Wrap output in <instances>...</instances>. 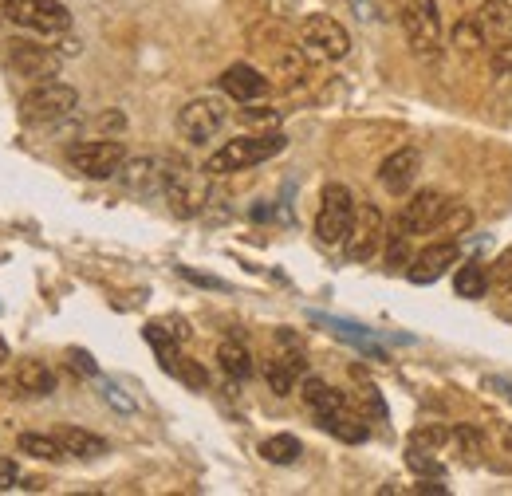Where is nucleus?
Returning a JSON list of instances; mask_svg holds the SVG:
<instances>
[{"instance_id":"nucleus-28","label":"nucleus","mask_w":512,"mask_h":496,"mask_svg":"<svg viewBox=\"0 0 512 496\" xmlns=\"http://www.w3.org/2000/svg\"><path fill=\"white\" fill-rule=\"evenodd\" d=\"M166 374H174L178 382H186L190 390H205L209 386V374H205V367L197 363V359H186V355H178L174 363H170V371Z\"/></svg>"},{"instance_id":"nucleus-3","label":"nucleus","mask_w":512,"mask_h":496,"mask_svg":"<svg viewBox=\"0 0 512 496\" xmlns=\"http://www.w3.org/2000/svg\"><path fill=\"white\" fill-rule=\"evenodd\" d=\"M75 107H79V91L75 87H67L60 79H44L20 99V119L28 126H56L71 119Z\"/></svg>"},{"instance_id":"nucleus-8","label":"nucleus","mask_w":512,"mask_h":496,"mask_svg":"<svg viewBox=\"0 0 512 496\" xmlns=\"http://www.w3.org/2000/svg\"><path fill=\"white\" fill-rule=\"evenodd\" d=\"M355 197L347 186H323V201H320V213H316V237L323 245H343L351 225H355Z\"/></svg>"},{"instance_id":"nucleus-20","label":"nucleus","mask_w":512,"mask_h":496,"mask_svg":"<svg viewBox=\"0 0 512 496\" xmlns=\"http://www.w3.org/2000/svg\"><path fill=\"white\" fill-rule=\"evenodd\" d=\"M304 402H308V410L323 418V414H335V410H343L347 406V398L335 390V386H327L323 378H304Z\"/></svg>"},{"instance_id":"nucleus-33","label":"nucleus","mask_w":512,"mask_h":496,"mask_svg":"<svg viewBox=\"0 0 512 496\" xmlns=\"http://www.w3.org/2000/svg\"><path fill=\"white\" fill-rule=\"evenodd\" d=\"M414 445H430V449H442L446 441H453V430H446V426H422V430H414V437H410Z\"/></svg>"},{"instance_id":"nucleus-35","label":"nucleus","mask_w":512,"mask_h":496,"mask_svg":"<svg viewBox=\"0 0 512 496\" xmlns=\"http://www.w3.org/2000/svg\"><path fill=\"white\" fill-rule=\"evenodd\" d=\"M453 441L465 449V457H469V461H481L485 445H481V434H477V430H453Z\"/></svg>"},{"instance_id":"nucleus-2","label":"nucleus","mask_w":512,"mask_h":496,"mask_svg":"<svg viewBox=\"0 0 512 496\" xmlns=\"http://www.w3.org/2000/svg\"><path fill=\"white\" fill-rule=\"evenodd\" d=\"M162 197L178 217H197L209 205L205 170H193L182 158H162Z\"/></svg>"},{"instance_id":"nucleus-13","label":"nucleus","mask_w":512,"mask_h":496,"mask_svg":"<svg viewBox=\"0 0 512 496\" xmlns=\"http://www.w3.org/2000/svg\"><path fill=\"white\" fill-rule=\"evenodd\" d=\"M457 256H461V248L457 241H438V245L422 248L414 260H410V268H406V276H410V284H434V280H442L449 268L457 264Z\"/></svg>"},{"instance_id":"nucleus-18","label":"nucleus","mask_w":512,"mask_h":496,"mask_svg":"<svg viewBox=\"0 0 512 496\" xmlns=\"http://www.w3.org/2000/svg\"><path fill=\"white\" fill-rule=\"evenodd\" d=\"M320 426L331 437L347 441V445H363L367 434H371V430H367V418H363V414H351L347 406H343V410H335V414H323Z\"/></svg>"},{"instance_id":"nucleus-16","label":"nucleus","mask_w":512,"mask_h":496,"mask_svg":"<svg viewBox=\"0 0 512 496\" xmlns=\"http://www.w3.org/2000/svg\"><path fill=\"white\" fill-rule=\"evenodd\" d=\"M119 178L130 193H162V158H130L123 162Z\"/></svg>"},{"instance_id":"nucleus-31","label":"nucleus","mask_w":512,"mask_h":496,"mask_svg":"<svg viewBox=\"0 0 512 496\" xmlns=\"http://www.w3.org/2000/svg\"><path fill=\"white\" fill-rule=\"evenodd\" d=\"M359 406H363V414H371V418L386 422V402H383V394H379L375 382H363V386H359Z\"/></svg>"},{"instance_id":"nucleus-30","label":"nucleus","mask_w":512,"mask_h":496,"mask_svg":"<svg viewBox=\"0 0 512 496\" xmlns=\"http://www.w3.org/2000/svg\"><path fill=\"white\" fill-rule=\"evenodd\" d=\"M489 71H493V79H497L501 87H512V40H505V44L493 48Z\"/></svg>"},{"instance_id":"nucleus-37","label":"nucleus","mask_w":512,"mask_h":496,"mask_svg":"<svg viewBox=\"0 0 512 496\" xmlns=\"http://www.w3.org/2000/svg\"><path fill=\"white\" fill-rule=\"evenodd\" d=\"M67 363H71V371L87 374V378H95V374H99V367H95V359H91L87 351H71V355H67Z\"/></svg>"},{"instance_id":"nucleus-32","label":"nucleus","mask_w":512,"mask_h":496,"mask_svg":"<svg viewBox=\"0 0 512 496\" xmlns=\"http://www.w3.org/2000/svg\"><path fill=\"white\" fill-rule=\"evenodd\" d=\"M406 241L410 237L390 233V241H386V268H410V245Z\"/></svg>"},{"instance_id":"nucleus-42","label":"nucleus","mask_w":512,"mask_h":496,"mask_svg":"<svg viewBox=\"0 0 512 496\" xmlns=\"http://www.w3.org/2000/svg\"><path fill=\"white\" fill-rule=\"evenodd\" d=\"M99 126H103V130H123L127 119H123L119 111H107V115H99Z\"/></svg>"},{"instance_id":"nucleus-22","label":"nucleus","mask_w":512,"mask_h":496,"mask_svg":"<svg viewBox=\"0 0 512 496\" xmlns=\"http://www.w3.org/2000/svg\"><path fill=\"white\" fill-rule=\"evenodd\" d=\"M449 44H453L457 56H477V52L489 44V36H485V28L477 24V16H469V20H457V24H453Z\"/></svg>"},{"instance_id":"nucleus-26","label":"nucleus","mask_w":512,"mask_h":496,"mask_svg":"<svg viewBox=\"0 0 512 496\" xmlns=\"http://www.w3.org/2000/svg\"><path fill=\"white\" fill-rule=\"evenodd\" d=\"M300 453H304V449H300V441L292 434H276V437H268V441H260V457L272 461V465H292Z\"/></svg>"},{"instance_id":"nucleus-27","label":"nucleus","mask_w":512,"mask_h":496,"mask_svg":"<svg viewBox=\"0 0 512 496\" xmlns=\"http://www.w3.org/2000/svg\"><path fill=\"white\" fill-rule=\"evenodd\" d=\"M264 378H268V386H272V394H280V398H288L292 390H296V378H300V371L292 367V363H284L280 355L264 367Z\"/></svg>"},{"instance_id":"nucleus-43","label":"nucleus","mask_w":512,"mask_h":496,"mask_svg":"<svg viewBox=\"0 0 512 496\" xmlns=\"http://www.w3.org/2000/svg\"><path fill=\"white\" fill-rule=\"evenodd\" d=\"M0 363H8V343L0 339Z\"/></svg>"},{"instance_id":"nucleus-9","label":"nucleus","mask_w":512,"mask_h":496,"mask_svg":"<svg viewBox=\"0 0 512 496\" xmlns=\"http://www.w3.org/2000/svg\"><path fill=\"white\" fill-rule=\"evenodd\" d=\"M4 16L20 28H32V32H44V36H60L71 28V12H67L60 0H0Z\"/></svg>"},{"instance_id":"nucleus-12","label":"nucleus","mask_w":512,"mask_h":496,"mask_svg":"<svg viewBox=\"0 0 512 496\" xmlns=\"http://www.w3.org/2000/svg\"><path fill=\"white\" fill-rule=\"evenodd\" d=\"M60 52H52L48 44H28V40H12L8 48V67L24 79H56L60 75Z\"/></svg>"},{"instance_id":"nucleus-17","label":"nucleus","mask_w":512,"mask_h":496,"mask_svg":"<svg viewBox=\"0 0 512 496\" xmlns=\"http://www.w3.org/2000/svg\"><path fill=\"white\" fill-rule=\"evenodd\" d=\"M12 382H16V390L20 394H52L56 390V374H52V367L48 363H40V359H20L16 363V371H12Z\"/></svg>"},{"instance_id":"nucleus-23","label":"nucleus","mask_w":512,"mask_h":496,"mask_svg":"<svg viewBox=\"0 0 512 496\" xmlns=\"http://www.w3.org/2000/svg\"><path fill=\"white\" fill-rule=\"evenodd\" d=\"M217 363H221V371L229 374V378H241V382L253 374V355H249V347L237 343V339H225V343L217 347Z\"/></svg>"},{"instance_id":"nucleus-24","label":"nucleus","mask_w":512,"mask_h":496,"mask_svg":"<svg viewBox=\"0 0 512 496\" xmlns=\"http://www.w3.org/2000/svg\"><path fill=\"white\" fill-rule=\"evenodd\" d=\"M20 453H28V457H36V461H52V465H60L67 457V449L60 445V437L56 434H20Z\"/></svg>"},{"instance_id":"nucleus-11","label":"nucleus","mask_w":512,"mask_h":496,"mask_svg":"<svg viewBox=\"0 0 512 496\" xmlns=\"http://www.w3.org/2000/svg\"><path fill=\"white\" fill-rule=\"evenodd\" d=\"M383 237H386L383 213H379L375 205H359V209H355V225H351V233H347V241H343L347 260H351V264H367V260L379 252Z\"/></svg>"},{"instance_id":"nucleus-25","label":"nucleus","mask_w":512,"mask_h":496,"mask_svg":"<svg viewBox=\"0 0 512 496\" xmlns=\"http://www.w3.org/2000/svg\"><path fill=\"white\" fill-rule=\"evenodd\" d=\"M453 288H457V296L461 300H481L485 292H489V272L481 268V264H461L457 268V276H453Z\"/></svg>"},{"instance_id":"nucleus-41","label":"nucleus","mask_w":512,"mask_h":496,"mask_svg":"<svg viewBox=\"0 0 512 496\" xmlns=\"http://www.w3.org/2000/svg\"><path fill=\"white\" fill-rule=\"evenodd\" d=\"M166 331H170L178 343H186V339H190V327H186V319H166Z\"/></svg>"},{"instance_id":"nucleus-6","label":"nucleus","mask_w":512,"mask_h":496,"mask_svg":"<svg viewBox=\"0 0 512 496\" xmlns=\"http://www.w3.org/2000/svg\"><path fill=\"white\" fill-rule=\"evenodd\" d=\"M67 162H71L83 178H91V182H107V178H115V174L123 170L127 150H123V142H107V138H95V142H71V146H67Z\"/></svg>"},{"instance_id":"nucleus-14","label":"nucleus","mask_w":512,"mask_h":496,"mask_svg":"<svg viewBox=\"0 0 512 496\" xmlns=\"http://www.w3.org/2000/svg\"><path fill=\"white\" fill-rule=\"evenodd\" d=\"M418 174H422V154H418L414 146L394 150L383 166H379V182H383V189L386 193H394V197L410 193V186L418 182Z\"/></svg>"},{"instance_id":"nucleus-21","label":"nucleus","mask_w":512,"mask_h":496,"mask_svg":"<svg viewBox=\"0 0 512 496\" xmlns=\"http://www.w3.org/2000/svg\"><path fill=\"white\" fill-rule=\"evenodd\" d=\"M477 24L485 28V36L512 40V4L509 0H485V4L477 8Z\"/></svg>"},{"instance_id":"nucleus-39","label":"nucleus","mask_w":512,"mask_h":496,"mask_svg":"<svg viewBox=\"0 0 512 496\" xmlns=\"http://www.w3.org/2000/svg\"><path fill=\"white\" fill-rule=\"evenodd\" d=\"M241 119H245V123H276V119H280V115H276V111H253V107H245V111H241Z\"/></svg>"},{"instance_id":"nucleus-7","label":"nucleus","mask_w":512,"mask_h":496,"mask_svg":"<svg viewBox=\"0 0 512 496\" xmlns=\"http://www.w3.org/2000/svg\"><path fill=\"white\" fill-rule=\"evenodd\" d=\"M300 48L312 60H343L351 52V36H347V28L335 16L316 12V16H308L300 24Z\"/></svg>"},{"instance_id":"nucleus-34","label":"nucleus","mask_w":512,"mask_h":496,"mask_svg":"<svg viewBox=\"0 0 512 496\" xmlns=\"http://www.w3.org/2000/svg\"><path fill=\"white\" fill-rule=\"evenodd\" d=\"M489 284L501 288V292H509L512 288V248L505 252V256H497V264H493V272H489Z\"/></svg>"},{"instance_id":"nucleus-10","label":"nucleus","mask_w":512,"mask_h":496,"mask_svg":"<svg viewBox=\"0 0 512 496\" xmlns=\"http://www.w3.org/2000/svg\"><path fill=\"white\" fill-rule=\"evenodd\" d=\"M225 119H229L225 99H221V95H201V99H190V103L178 111V130H182L186 142L201 146V142H209V138L225 126Z\"/></svg>"},{"instance_id":"nucleus-40","label":"nucleus","mask_w":512,"mask_h":496,"mask_svg":"<svg viewBox=\"0 0 512 496\" xmlns=\"http://www.w3.org/2000/svg\"><path fill=\"white\" fill-rule=\"evenodd\" d=\"M182 276L193 280V284H201V288H225L221 280H213V276H201V272H193V268H182Z\"/></svg>"},{"instance_id":"nucleus-29","label":"nucleus","mask_w":512,"mask_h":496,"mask_svg":"<svg viewBox=\"0 0 512 496\" xmlns=\"http://www.w3.org/2000/svg\"><path fill=\"white\" fill-rule=\"evenodd\" d=\"M406 465L418 473V477H442L446 473V465L438 461V457H426V449H418V445H410V453H406Z\"/></svg>"},{"instance_id":"nucleus-5","label":"nucleus","mask_w":512,"mask_h":496,"mask_svg":"<svg viewBox=\"0 0 512 496\" xmlns=\"http://www.w3.org/2000/svg\"><path fill=\"white\" fill-rule=\"evenodd\" d=\"M402 32L406 44L418 60H438L442 56V20H438V4L434 0H418L402 12Z\"/></svg>"},{"instance_id":"nucleus-15","label":"nucleus","mask_w":512,"mask_h":496,"mask_svg":"<svg viewBox=\"0 0 512 496\" xmlns=\"http://www.w3.org/2000/svg\"><path fill=\"white\" fill-rule=\"evenodd\" d=\"M221 95L233 103H256L268 95V75H260L253 63H233L221 71Z\"/></svg>"},{"instance_id":"nucleus-4","label":"nucleus","mask_w":512,"mask_h":496,"mask_svg":"<svg viewBox=\"0 0 512 496\" xmlns=\"http://www.w3.org/2000/svg\"><path fill=\"white\" fill-rule=\"evenodd\" d=\"M449 209H453V201H449L446 193H438V189H422V193H414V197L398 209V217H394V233H402V237L434 233V229H442V221H446Z\"/></svg>"},{"instance_id":"nucleus-1","label":"nucleus","mask_w":512,"mask_h":496,"mask_svg":"<svg viewBox=\"0 0 512 496\" xmlns=\"http://www.w3.org/2000/svg\"><path fill=\"white\" fill-rule=\"evenodd\" d=\"M284 146H288V138H284L280 130H264V134L233 138V142H225L221 150H213V154H209L205 174L225 178V174H237V170H253V166H260V162H268V158L284 154Z\"/></svg>"},{"instance_id":"nucleus-19","label":"nucleus","mask_w":512,"mask_h":496,"mask_svg":"<svg viewBox=\"0 0 512 496\" xmlns=\"http://www.w3.org/2000/svg\"><path fill=\"white\" fill-rule=\"evenodd\" d=\"M60 437V445L67 449V457H79V461H95V457H103L107 453V441L99 434H91V430H79V426H64V430H56Z\"/></svg>"},{"instance_id":"nucleus-38","label":"nucleus","mask_w":512,"mask_h":496,"mask_svg":"<svg viewBox=\"0 0 512 496\" xmlns=\"http://www.w3.org/2000/svg\"><path fill=\"white\" fill-rule=\"evenodd\" d=\"M16 481H20V469H16V461H12V457H0V489L8 493Z\"/></svg>"},{"instance_id":"nucleus-36","label":"nucleus","mask_w":512,"mask_h":496,"mask_svg":"<svg viewBox=\"0 0 512 496\" xmlns=\"http://www.w3.org/2000/svg\"><path fill=\"white\" fill-rule=\"evenodd\" d=\"M103 398H107V402H111L119 414H134V402H130L127 394H123L115 382H103Z\"/></svg>"}]
</instances>
